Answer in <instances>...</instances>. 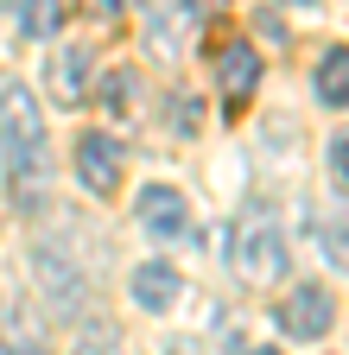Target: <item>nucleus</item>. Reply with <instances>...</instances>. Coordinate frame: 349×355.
<instances>
[{
    "mask_svg": "<svg viewBox=\"0 0 349 355\" xmlns=\"http://www.w3.org/2000/svg\"><path fill=\"white\" fill-rule=\"evenodd\" d=\"M0 153H7V191L19 209H38L51 191V153H45V121L26 83L0 89Z\"/></svg>",
    "mask_w": 349,
    "mask_h": 355,
    "instance_id": "f257e3e1",
    "label": "nucleus"
},
{
    "mask_svg": "<svg viewBox=\"0 0 349 355\" xmlns=\"http://www.w3.org/2000/svg\"><path fill=\"white\" fill-rule=\"evenodd\" d=\"M229 266H235V279L254 286V292H273L286 279V235H280V222L267 203H248L235 216V229H229Z\"/></svg>",
    "mask_w": 349,
    "mask_h": 355,
    "instance_id": "f03ea898",
    "label": "nucleus"
},
{
    "mask_svg": "<svg viewBox=\"0 0 349 355\" xmlns=\"http://www.w3.org/2000/svg\"><path fill=\"white\" fill-rule=\"evenodd\" d=\"M223 0H153V13H146V38H153V51H171V44H185Z\"/></svg>",
    "mask_w": 349,
    "mask_h": 355,
    "instance_id": "7ed1b4c3",
    "label": "nucleus"
},
{
    "mask_svg": "<svg viewBox=\"0 0 349 355\" xmlns=\"http://www.w3.org/2000/svg\"><path fill=\"white\" fill-rule=\"evenodd\" d=\"M121 171H127V153L108 140V133H83V140H76V178L96 197H114L121 191Z\"/></svg>",
    "mask_w": 349,
    "mask_h": 355,
    "instance_id": "20e7f679",
    "label": "nucleus"
},
{
    "mask_svg": "<svg viewBox=\"0 0 349 355\" xmlns=\"http://www.w3.org/2000/svg\"><path fill=\"white\" fill-rule=\"evenodd\" d=\"M337 324V298L324 286H298L292 298H280V330L286 336H324Z\"/></svg>",
    "mask_w": 349,
    "mask_h": 355,
    "instance_id": "39448f33",
    "label": "nucleus"
},
{
    "mask_svg": "<svg viewBox=\"0 0 349 355\" xmlns=\"http://www.w3.org/2000/svg\"><path fill=\"white\" fill-rule=\"evenodd\" d=\"M216 89H223L229 108H241L260 89V51L254 44H223V58H216Z\"/></svg>",
    "mask_w": 349,
    "mask_h": 355,
    "instance_id": "423d86ee",
    "label": "nucleus"
},
{
    "mask_svg": "<svg viewBox=\"0 0 349 355\" xmlns=\"http://www.w3.org/2000/svg\"><path fill=\"white\" fill-rule=\"evenodd\" d=\"M140 222H146V235L178 241V235L191 229V209H185V197L171 191V184H146V191H140Z\"/></svg>",
    "mask_w": 349,
    "mask_h": 355,
    "instance_id": "0eeeda50",
    "label": "nucleus"
},
{
    "mask_svg": "<svg viewBox=\"0 0 349 355\" xmlns=\"http://www.w3.org/2000/svg\"><path fill=\"white\" fill-rule=\"evenodd\" d=\"M178 298H185V279L171 273L165 260H146L140 273H134V304H140V311H171Z\"/></svg>",
    "mask_w": 349,
    "mask_h": 355,
    "instance_id": "6e6552de",
    "label": "nucleus"
},
{
    "mask_svg": "<svg viewBox=\"0 0 349 355\" xmlns=\"http://www.w3.org/2000/svg\"><path fill=\"white\" fill-rule=\"evenodd\" d=\"M51 89H58L64 108H76L83 96H90V44H64V51L51 58Z\"/></svg>",
    "mask_w": 349,
    "mask_h": 355,
    "instance_id": "1a4fd4ad",
    "label": "nucleus"
},
{
    "mask_svg": "<svg viewBox=\"0 0 349 355\" xmlns=\"http://www.w3.org/2000/svg\"><path fill=\"white\" fill-rule=\"evenodd\" d=\"M32 266H38V279H45L51 304H64V311H76V304H83V279H76V266H64V254H58V248H38V254H32Z\"/></svg>",
    "mask_w": 349,
    "mask_h": 355,
    "instance_id": "9d476101",
    "label": "nucleus"
},
{
    "mask_svg": "<svg viewBox=\"0 0 349 355\" xmlns=\"http://www.w3.org/2000/svg\"><path fill=\"white\" fill-rule=\"evenodd\" d=\"M318 102L324 108H343L349 102V51H343V44H330L324 64H318Z\"/></svg>",
    "mask_w": 349,
    "mask_h": 355,
    "instance_id": "9b49d317",
    "label": "nucleus"
},
{
    "mask_svg": "<svg viewBox=\"0 0 349 355\" xmlns=\"http://www.w3.org/2000/svg\"><path fill=\"white\" fill-rule=\"evenodd\" d=\"M13 19L26 38H51L64 26V0H13Z\"/></svg>",
    "mask_w": 349,
    "mask_h": 355,
    "instance_id": "f8f14e48",
    "label": "nucleus"
},
{
    "mask_svg": "<svg viewBox=\"0 0 349 355\" xmlns=\"http://www.w3.org/2000/svg\"><path fill=\"white\" fill-rule=\"evenodd\" d=\"M134 96H140V76H134V70H108V83H102V108H108L114 121L134 114Z\"/></svg>",
    "mask_w": 349,
    "mask_h": 355,
    "instance_id": "ddd939ff",
    "label": "nucleus"
},
{
    "mask_svg": "<svg viewBox=\"0 0 349 355\" xmlns=\"http://www.w3.org/2000/svg\"><path fill=\"white\" fill-rule=\"evenodd\" d=\"M165 121L178 127L185 140H191V133L203 127V102H197V96H185V89H178V96H171V108H165Z\"/></svg>",
    "mask_w": 349,
    "mask_h": 355,
    "instance_id": "4468645a",
    "label": "nucleus"
},
{
    "mask_svg": "<svg viewBox=\"0 0 349 355\" xmlns=\"http://www.w3.org/2000/svg\"><path fill=\"white\" fill-rule=\"evenodd\" d=\"M114 349H121V330H114V324H83L76 355H114Z\"/></svg>",
    "mask_w": 349,
    "mask_h": 355,
    "instance_id": "2eb2a0df",
    "label": "nucleus"
},
{
    "mask_svg": "<svg viewBox=\"0 0 349 355\" xmlns=\"http://www.w3.org/2000/svg\"><path fill=\"white\" fill-rule=\"evenodd\" d=\"M318 241H324L318 254H324L330 266H343V222H330V229H324V222H318Z\"/></svg>",
    "mask_w": 349,
    "mask_h": 355,
    "instance_id": "dca6fc26",
    "label": "nucleus"
},
{
    "mask_svg": "<svg viewBox=\"0 0 349 355\" xmlns=\"http://www.w3.org/2000/svg\"><path fill=\"white\" fill-rule=\"evenodd\" d=\"M330 178H337V197L349 184V140H330Z\"/></svg>",
    "mask_w": 349,
    "mask_h": 355,
    "instance_id": "f3484780",
    "label": "nucleus"
},
{
    "mask_svg": "<svg viewBox=\"0 0 349 355\" xmlns=\"http://www.w3.org/2000/svg\"><path fill=\"white\" fill-rule=\"evenodd\" d=\"M254 26H260V32H267V38H273V44H286V26H280V19H273V7H260V13H254Z\"/></svg>",
    "mask_w": 349,
    "mask_h": 355,
    "instance_id": "a211bd4d",
    "label": "nucleus"
},
{
    "mask_svg": "<svg viewBox=\"0 0 349 355\" xmlns=\"http://www.w3.org/2000/svg\"><path fill=\"white\" fill-rule=\"evenodd\" d=\"M90 7H96V13H102V19H114V13H121V7H127V0H90Z\"/></svg>",
    "mask_w": 349,
    "mask_h": 355,
    "instance_id": "6ab92c4d",
    "label": "nucleus"
},
{
    "mask_svg": "<svg viewBox=\"0 0 349 355\" xmlns=\"http://www.w3.org/2000/svg\"><path fill=\"white\" fill-rule=\"evenodd\" d=\"M248 355H280V349H248Z\"/></svg>",
    "mask_w": 349,
    "mask_h": 355,
    "instance_id": "aec40b11",
    "label": "nucleus"
},
{
    "mask_svg": "<svg viewBox=\"0 0 349 355\" xmlns=\"http://www.w3.org/2000/svg\"><path fill=\"white\" fill-rule=\"evenodd\" d=\"M292 7H318V0H292Z\"/></svg>",
    "mask_w": 349,
    "mask_h": 355,
    "instance_id": "412c9836",
    "label": "nucleus"
}]
</instances>
